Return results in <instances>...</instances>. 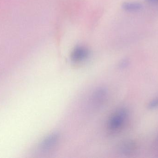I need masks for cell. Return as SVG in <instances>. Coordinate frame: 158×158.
I'll list each match as a JSON object with an SVG mask.
<instances>
[{
	"label": "cell",
	"mask_w": 158,
	"mask_h": 158,
	"mask_svg": "<svg viewBox=\"0 0 158 158\" xmlns=\"http://www.w3.org/2000/svg\"><path fill=\"white\" fill-rule=\"evenodd\" d=\"M122 8L129 12H135L141 10L143 6L140 3L136 2H125L122 4Z\"/></svg>",
	"instance_id": "obj_4"
},
{
	"label": "cell",
	"mask_w": 158,
	"mask_h": 158,
	"mask_svg": "<svg viewBox=\"0 0 158 158\" xmlns=\"http://www.w3.org/2000/svg\"><path fill=\"white\" fill-rule=\"evenodd\" d=\"M147 2L149 3H154L158 2V0H146Z\"/></svg>",
	"instance_id": "obj_8"
},
{
	"label": "cell",
	"mask_w": 158,
	"mask_h": 158,
	"mask_svg": "<svg viewBox=\"0 0 158 158\" xmlns=\"http://www.w3.org/2000/svg\"><path fill=\"white\" fill-rule=\"evenodd\" d=\"M127 110L121 109L113 114L109 120L108 128L111 132H116L121 129L127 117Z\"/></svg>",
	"instance_id": "obj_1"
},
{
	"label": "cell",
	"mask_w": 158,
	"mask_h": 158,
	"mask_svg": "<svg viewBox=\"0 0 158 158\" xmlns=\"http://www.w3.org/2000/svg\"><path fill=\"white\" fill-rule=\"evenodd\" d=\"M158 106V99H155L151 101L148 105V107L150 109L156 108Z\"/></svg>",
	"instance_id": "obj_7"
},
{
	"label": "cell",
	"mask_w": 158,
	"mask_h": 158,
	"mask_svg": "<svg viewBox=\"0 0 158 158\" xmlns=\"http://www.w3.org/2000/svg\"><path fill=\"white\" fill-rule=\"evenodd\" d=\"M135 149V145L131 142L123 143L121 146L120 150L123 154H129Z\"/></svg>",
	"instance_id": "obj_6"
},
{
	"label": "cell",
	"mask_w": 158,
	"mask_h": 158,
	"mask_svg": "<svg viewBox=\"0 0 158 158\" xmlns=\"http://www.w3.org/2000/svg\"><path fill=\"white\" fill-rule=\"evenodd\" d=\"M58 140V135L53 134L51 135L44 140L40 146L41 149L44 151L49 150L54 146Z\"/></svg>",
	"instance_id": "obj_3"
},
{
	"label": "cell",
	"mask_w": 158,
	"mask_h": 158,
	"mask_svg": "<svg viewBox=\"0 0 158 158\" xmlns=\"http://www.w3.org/2000/svg\"><path fill=\"white\" fill-rule=\"evenodd\" d=\"M89 54V50L86 47L81 45L78 46L71 53V60L75 62H81L87 58Z\"/></svg>",
	"instance_id": "obj_2"
},
{
	"label": "cell",
	"mask_w": 158,
	"mask_h": 158,
	"mask_svg": "<svg viewBox=\"0 0 158 158\" xmlns=\"http://www.w3.org/2000/svg\"><path fill=\"white\" fill-rule=\"evenodd\" d=\"M106 92L104 89H100L95 93L94 99L96 103L101 104L105 101L106 96Z\"/></svg>",
	"instance_id": "obj_5"
}]
</instances>
